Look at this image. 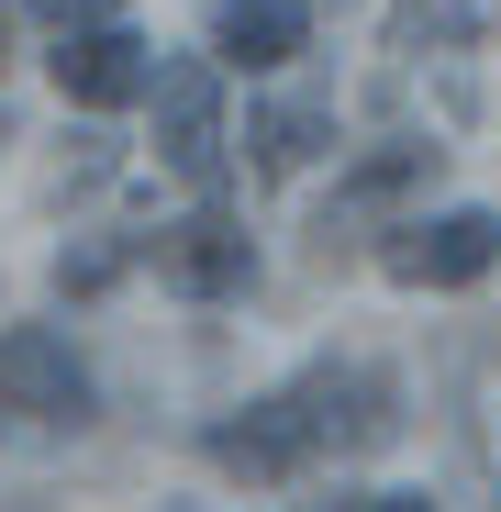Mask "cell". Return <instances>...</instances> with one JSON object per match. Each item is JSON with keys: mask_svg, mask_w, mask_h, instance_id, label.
Segmentation results:
<instances>
[{"mask_svg": "<svg viewBox=\"0 0 501 512\" xmlns=\"http://www.w3.org/2000/svg\"><path fill=\"white\" fill-rule=\"evenodd\" d=\"M435 167H446V145H379V156H357L346 190H334V212H323V234H334V223H368V212H401Z\"/></svg>", "mask_w": 501, "mask_h": 512, "instance_id": "cell-9", "label": "cell"}, {"mask_svg": "<svg viewBox=\"0 0 501 512\" xmlns=\"http://www.w3.org/2000/svg\"><path fill=\"white\" fill-rule=\"evenodd\" d=\"M123 12H134V0H34V23H45V34H112Z\"/></svg>", "mask_w": 501, "mask_h": 512, "instance_id": "cell-11", "label": "cell"}, {"mask_svg": "<svg viewBox=\"0 0 501 512\" xmlns=\"http://www.w3.org/2000/svg\"><path fill=\"white\" fill-rule=\"evenodd\" d=\"M323 134H334V112H323V101H268L257 123H245V145H257V179H290V167H312V156H323Z\"/></svg>", "mask_w": 501, "mask_h": 512, "instance_id": "cell-10", "label": "cell"}, {"mask_svg": "<svg viewBox=\"0 0 501 512\" xmlns=\"http://www.w3.org/2000/svg\"><path fill=\"white\" fill-rule=\"evenodd\" d=\"M312 512H435L424 490H334V501H312Z\"/></svg>", "mask_w": 501, "mask_h": 512, "instance_id": "cell-12", "label": "cell"}, {"mask_svg": "<svg viewBox=\"0 0 501 512\" xmlns=\"http://www.w3.org/2000/svg\"><path fill=\"white\" fill-rule=\"evenodd\" d=\"M379 268H390L401 290H468V279L501 268V212H479V201H457V212H412V223L379 234Z\"/></svg>", "mask_w": 501, "mask_h": 512, "instance_id": "cell-2", "label": "cell"}, {"mask_svg": "<svg viewBox=\"0 0 501 512\" xmlns=\"http://www.w3.org/2000/svg\"><path fill=\"white\" fill-rule=\"evenodd\" d=\"M156 279H167V290H190V301H234L245 279H257V245H245L234 212H190V223H167V234H156Z\"/></svg>", "mask_w": 501, "mask_h": 512, "instance_id": "cell-6", "label": "cell"}, {"mask_svg": "<svg viewBox=\"0 0 501 512\" xmlns=\"http://www.w3.org/2000/svg\"><path fill=\"white\" fill-rule=\"evenodd\" d=\"M301 45H312V12H301V0H234V12H223V34H212V67L268 78V67H290Z\"/></svg>", "mask_w": 501, "mask_h": 512, "instance_id": "cell-8", "label": "cell"}, {"mask_svg": "<svg viewBox=\"0 0 501 512\" xmlns=\"http://www.w3.org/2000/svg\"><path fill=\"white\" fill-rule=\"evenodd\" d=\"M56 90L78 101V112H123V101H145V78H156V45H134L123 23L112 34H56Z\"/></svg>", "mask_w": 501, "mask_h": 512, "instance_id": "cell-7", "label": "cell"}, {"mask_svg": "<svg viewBox=\"0 0 501 512\" xmlns=\"http://www.w3.org/2000/svg\"><path fill=\"white\" fill-rule=\"evenodd\" d=\"M201 457H212L223 479H245V490H290V479L312 468V446H301V412H290V390H268V401L223 412L212 435H201Z\"/></svg>", "mask_w": 501, "mask_h": 512, "instance_id": "cell-5", "label": "cell"}, {"mask_svg": "<svg viewBox=\"0 0 501 512\" xmlns=\"http://www.w3.org/2000/svg\"><path fill=\"white\" fill-rule=\"evenodd\" d=\"M56 279H67V290H112V279H123V245H90V256H67Z\"/></svg>", "mask_w": 501, "mask_h": 512, "instance_id": "cell-13", "label": "cell"}, {"mask_svg": "<svg viewBox=\"0 0 501 512\" xmlns=\"http://www.w3.org/2000/svg\"><path fill=\"white\" fill-rule=\"evenodd\" d=\"M0 56H12V12H0Z\"/></svg>", "mask_w": 501, "mask_h": 512, "instance_id": "cell-14", "label": "cell"}, {"mask_svg": "<svg viewBox=\"0 0 501 512\" xmlns=\"http://www.w3.org/2000/svg\"><path fill=\"white\" fill-rule=\"evenodd\" d=\"M290 412H301L312 457H379L401 435V379L379 357H323V368L290 379Z\"/></svg>", "mask_w": 501, "mask_h": 512, "instance_id": "cell-1", "label": "cell"}, {"mask_svg": "<svg viewBox=\"0 0 501 512\" xmlns=\"http://www.w3.org/2000/svg\"><path fill=\"white\" fill-rule=\"evenodd\" d=\"M145 101H156V156L190 190H223V67L212 56H156Z\"/></svg>", "mask_w": 501, "mask_h": 512, "instance_id": "cell-3", "label": "cell"}, {"mask_svg": "<svg viewBox=\"0 0 501 512\" xmlns=\"http://www.w3.org/2000/svg\"><path fill=\"white\" fill-rule=\"evenodd\" d=\"M90 357L56 323H0V412L12 423H90Z\"/></svg>", "mask_w": 501, "mask_h": 512, "instance_id": "cell-4", "label": "cell"}]
</instances>
